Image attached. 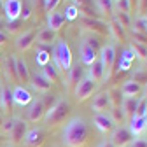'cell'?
I'll use <instances>...</instances> for the list:
<instances>
[{
	"mask_svg": "<svg viewBox=\"0 0 147 147\" xmlns=\"http://www.w3.org/2000/svg\"><path fill=\"white\" fill-rule=\"evenodd\" d=\"M88 142V124L82 117H72L63 130V144L67 147H84Z\"/></svg>",
	"mask_w": 147,
	"mask_h": 147,
	"instance_id": "1",
	"label": "cell"
},
{
	"mask_svg": "<svg viewBox=\"0 0 147 147\" xmlns=\"http://www.w3.org/2000/svg\"><path fill=\"white\" fill-rule=\"evenodd\" d=\"M93 124L98 128L102 133H112V130L116 128L114 121L110 119L109 114H96V116L93 117Z\"/></svg>",
	"mask_w": 147,
	"mask_h": 147,
	"instance_id": "15",
	"label": "cell"
},
{
	"mask_svg": "<svg viewBox=\"0 0 147 147\" xmlns=\"http://www.w3.org/2000/svg\"><path fill=\"white\" fill-rule=\"evenodd\" d=\"M145 112H147V98L140 96L138 98V103H137V109L131 117H145Z\"/></svg>",
	"mask_w": 147,
	"mask_h": 147,
	"instance_id": "36",
	"label": "cell"
},
{
	"mask_svg": "<svg viewBox=\"0 0 147 147\" xmlns=\"http://www.w3.org/2000/svg\"><path fill=\"white\" fill-rule=\"evenodd\" d=\"M130 133L133 137H140L142 133L147 131V123H145V117H131L130 121Z\"/></svg>",
	"mask_w": 147,
	"mask_h": 147,
	"instance_id": "26",
	"label": "cell"
},
{
	"mask_svg": "<svg viewBox=\"0 0 147 147\" xmlns=\"http://www.w3.org/2000/svg\"><path fill=\"white\" fill-rule=\"evenodd\" d=\"M130 49H131V53L135 54L137 60H140V61H145V60H147V46H145V44H138V42H133V40H131Z\"/></svg>",
	"mask_w": 147,
	"mask_h": 147,
	"instance_id": "32",
	"label": "cell"
},
{
	"mask_svg": "<svg viewBox=\"0 0 147 147\" xmlns=\"http://www.w3.org/2000/svg\"><path fill=\"white\" fill-rule=\"evenodd\" d=\"M2 124H4V117H2V112H0V128H2Z\"/></svg>",
	"mask_w": 147,
	"mask_h": 147,
	"instance_id": "51",
	"label": "cell"
},
{
	"mask_svg": "<svg viewBox=\"0 0 147 147\" xmlns=\"http://www.w3.org/2000/svg\"><path fill=\"white\" fill-rule=\"evenodd\" d=\"M0 112H2V103H0Z\"/></svg>",
	"mask_w": 147,
	"mask_h": 147,
	"instance_id": "54",
	"label": "cell"
},
{
	"mask_svg": "<svg viewBox=\"0 0 147 147\" xmlns=\"http://www.w3.org/2000/svg\"><path fill=\"white\" fill-rule=\"evenodd\" d=\"M12 102L14 105H20V107H28L33 102V95L30 93V89L25 86H14L12 89Z\"/></svg>",
	"mask_w": 147,
	"mask_h": 147,
	"instance_id": "9",
	"label": "cell"
},
{
	"mask_svg": "<svg viewBox=\"0 0 147 147\" xmlns=\"http://www.w3.org/2000/svg\"><path fill=\"white\" fill-rule=\"evenodd\" d=\"M119 91H121L123 98H135L137 95L142 93V86L138 82H135L133 79H130V81H124V84L119 88Z\"/></svg>",
	"mask_w": 147,
	"mask_h": 147,
	"instance_id": "16",
	"label": "cell"
},
{
	"mask_svg": "<svg viewBox=\"0 0 147 147\" xmlns=\"http://www.w3.org/2000/svg\"><path fill=\"white\" fill-rule=\"evenodd\" d=\"M82 79V67L79 63L72 65L68 70H67V81H65V89L68 91V93H74L77 88V84L81 82Z\"/></svg>",
	"mask_w": 147,
	"mask_h": 147,
	"instance_id": "7",
	"label": "cell"
},
{
	"mask_svg": "<svg viewBox=\"0 0 147 147\" xmlns=\"http://www.w3.org/2000/svg\"><path fill=\"white\" fill-rule=\"evenodd\" d=\"M26 114H28V121H32V123L40 121V119L46 116V105H44V100H42V98H33V102L28 105Z\"/></svg>",
	"mask_w": 147,
	"mask_h": 147,
	"instance_id": "11",
	"label": "cell"
},
{
	"mask_svg": "<svg viewBox=\"0 0 147 147\" xmlns=\"http://www.w3.org/2000/svg\"><path fill=\"white\" fill-rule=\"evenodd\" d=\"M107 98H109V103H110V109L112 107H121V102H123V95L117 88H110L107 89Z\"/></svg>",
	"mask_w": 147,
	"mask_h": 147,
	"instance_id": "31",
	"label": "cell"
},
{
	"mask_svg": "<svg viewBox=\"0 0 147 147\" xmlns=\"http://www.w3.org/2000/svg\"><path fill=\"white\" fill-rule=\"evenodd\" d=\"M95 5L96 11L102 12L103 16H107L109 20H112L116 11H114V0H95Z\"/></svg>",
	"mask_w": 147,
	"mask_h": 147,
	"instance_id": "25",
	"label": "cell"
},
{
	"mask_svg": "<svg viewBox=\"0 0 147 147\" xmlns=\"http://www.w3.org/2000/svg\"><path fill=\"white\" fill-rule=\"evenodd\" d=\"M98 60L102 61L103 68H105V77H114V67H116V61H117V53H116V47L112 44H107V46H102L100 53H98Z\"/></svg>",
	"mask_w": 147,
	"mask_h": 147,
	"instance_id": "4",
	"label": "cell"
},
{
	"mask_svg": "<svg viewBox=\"0 0 147 147\" xmlns=\"http://www.w3.org/2000/svg\"><path fill=\"white\" fill-rule=\"evenodd\" d=\"M82 44L89 46L91 49H95L96 53H100V49H102V40L98 39V35H93V33H86L82 37Z\"/></svg>",
	"mask_w": 147,
	"mask_h": 147,
	"instance_id": "33",
	"label": "cell"
},
{
	"mask_svg": "<svg viewBox=\"0 0 147 147\" xmlns=\"http://www.w3.org/2000/svg\"><path fill=\"white\" fill-rule=\"evenodd\" d=\"M5 42H7V33L0 30V46H4Z\"/></svg>",
	"mask_w": 147,
	"mask_h": 147,
	"instance_id": "49",
	"label": "cell"
},
{
	"mask_svg": "<svg viewBox=\"0 0 147 147\" xmlns=\"http://www.w3.org/2000/svg\"><path fill=\"white\" fill-rule=\"evenodd\" d=\"M21 0H5L2 12L5 16L7 21H16V20H21Z\"/></svg>",
	"mask_w": 147,
	"mask_h": 147,
	"instance_id": "10",
	"label": "cell"
},
{
	"mask_svg": "<svg viewBox=\"0 0 147 147\" xmlns=\"http://www.w3.org/2000/svg\"><path fill=\"white\" fill-rule=\"evenodd\" d=\"M16 70H18V79L20 82H30V70H28V65L23 58H16Z\"/></svg>",
	"mask_w": 147,
	"mask_h": 147,
	"instance_id": "27",
	"label": "cell"
},
{
	"mask_svg": "<svg viewBox=\"0 0 147 147\" xmlns=\"http://www.w3.org/2000/svg\"><path fill=\"white\" fill-rule=\"evenodd\" d=\"M79 54H81V61L84 63V65H93L96 60H98V53L95 51V49H91L89 46H86V44H81V49H79Z\"/></svg>",
	"mask_w": 147,
	"mask_h": 147,
	"instance_id": "23",
	"label": "cell"
},
{
	"mask_svg": "<svg viewBox=\"0 0 147 147\" xmlns=\"http://www.w3.org/2000/svg\"><path fill=\"white\" fill-rule=\"evenodd\" d=\"M145 123H147V112H145Z\"/></svg>",
	"mask_w": 147,
	"mask_h": 147,
	"instance_id": "55",
	"label": "cell"
},
{
	"mask_svg": "<svg viewBox=\"0 0 147 147\" xmlns=\"http://www.w3.org/2000/svg\"><path fill=\"white\" fill-rule=\"evenodd\" d=\"M131 37H133V42H138V44H145V46H147V35L131 30Z\"/></svg>",
	"mask_w": 147,
	"mask_h": 147,
	"instance_id": "45",
	"label": "cell"
},
{
	"mask_svg": "<svg viewBox=\"0 0 147 147\" xmlns=\"http://www.w3.org/2000/svg\"><path fill=\"white\" fill-rule=\"evenodd\" d=\"M54 33H56V32H53L51 28H42V30L37 32L35 40L39 42V44H44V46L53 44V40H54Z\"/></svg>",
	"mask_w": 147,
	"mask_h": 147,
	"instance_id": "29",
	"label": "cell"
},
{
	"mask_svg": "<svg viewBox=\"0 0 147 147\" xmlns=\"http://www.w3.org/2000/svg\"><path fill=\"white\" fill-rule=\"evenodd\" d=\"M21 25H23V20H16V21H7V32L9 33H16V32H20V28H21Z\"/></svg>",
	"mask_w": 147,
	"mask_h": 147,
	"instance_id": "41",
	"label": "cell"
},
{
	"mask_svg": "<svg viewBox=\"0 0 147 147\" xmlns=\"http://www.w3.org/2000/svg\"><path fill=\"white\" fill-rule=\"evenodd\" d=\"M60 2L61 0H44V9H46V12L49 14V12H54L56 11V7L60 5Z\"/></svg>",
	"mask_w": 147,
	"mask_h": 147,
	"instance_id": "42",
	"label": "cell"
},
{
	"mask_svg": "<svg viewBox=\"0 0 147 147\" xmlns=\"http://www.w3.org/2000/svg\"><path fill=\"white\" fill-rule=\"evenodd\" d=\"M88 79H91L95 84L102 82L105 79V68H103V65H102L100 60H96L93 65H89V68H88Z\"/></svg>",
	"mask_w": 147,
	"mask_h": 147,
	"instance_id": "21",
	"label": "cell"
},
{
	"mask_svg": "<svg viewBox=\"0 0 147 147\" xmlns=\"http://www.w3.org/2000/svg\"><path fill=\"white\" fill-rule=\"evenodd\" d=\"M133 142V135L124 126H116L110 133V144L114 147H128Z\"/></svg>",
	"mask_w": 147,
	"mask_h": 147,
	"instance_id": "6",
	"label": "cell"
},
{
	"mask_svg": "<svg viewBox=\"0 0 147 147\" xmlns=\"http://www.w3.org/2000/svg\"><path fill=\"white\" fill-rule=\"evenodd\" d=\"M30 86L37 91V93H47L53 84L42 76L40 72H35V74H32V76H30Z\"/></svg>",
	"mask_w": 147,
	"mask_h": 147,
	"instance_id": "13",
	"label": "cell"
},
{
	"mask_svg": "<svg viewBox=\"0 0 147 147\" xmlns=\"http://www.w3.org/2000/svg\"><path fill=\"white\" fill-rule=\"evenodd\" d=\"M68 114H70V105H68V102L60 98V100L54 103L51 109H47V110H46L44 119H46V123H47V124L56 126V124L63 123V121H65V117H67Z\"/></svg>",
	"mask_w": 147,
	"mask_h": 147,
	"instance_id": "3",
	"label": "cell"
},
{
	"mask_svg": "<svg viewBox=\"0 0 147 147\" xmlns=\"http://www.w3.org/2000/svg\"><path fill=\"white\" fill-rule=\"evenodd\" d=\"M81 25H82L84 33H93V35H100V37L109 35L107 21H103L102 18H81Z\"/></svg>",
	"mask_w": 147,
	"mask_h": 147,
	"instance_id": "5",
	"label": "cell"
},
{
	"mask_svg": "<svg viewBox=\"0 0 147 147\" xmlns=\"http://www.w3.org/2000/svg\"><path fill=\"white\" fill-rule=\"evenodd\" d=\"M0 61H2V56H0Z\"/></svg>",
	"mask_w": 147,
	"mask_h": 147,
	"instance_id": "58",
	"label": "cell"
},
{
	"mask_svg": "<svg viewBox=\"0 0 147 147\" xmlns=\"http://www.w3.org/2000/svg\"><path fill=\"white\" fill-rule=\"evenodd\" d=\"M35 37H37V32H35V30H28V32L21 33V35L16 39V47L20 49V51L30 49V47L33 46V42H35Z\"/></svg>",
	"mask_w": 147,
	"mask_h": 147,
	"instance_id": "17",
	"label": "cell"
},
{
	"mask_svg": "<svg viewBox=\"0 0 147 147\" xmlns=\"http://www.w3.org/2000/svg\"><path fill=\"white\" fill-rule=\"evenodd\" d=\"M4 72H5V79H7L9 82H14V84L18 86L20 79H18V70H16V56H14V54H9V56H7Z\"/></svg>",
	"mask_w": 147,
	"mask_h": 147,
	"instance_id": "19",
	"label": "cell"
},
{
	"mask_svg": "<svg viewBox=\"0 0 147 147\" xmlns=\"http://www.w3.org/2000/svg\"><path fill=\"white\" fill-rule=\"evenodd\" d=\"M133 81L138 82L140 86H142V84H147V70H138V72H135Z\"/></svg>",
	"mask_w": 147,
	"mask_h": 147,
	"instance_id": "43",
	"label": "cell"
},
{
	"mask_svg": "<svg viewBox=\"0 0 147 147\" xmlns=\"http://www.w3.org/2000/svg\"><path fill=\"white\" fill-rule=\"evenodd\" d=\"M137 103H138V98H137V96H135V98H123L119 109L123 110L124 117H131V116H133L135 109H137Z\"/></svg>",
	"mask_w": 147,
	"mask_h": 147,
	"instance_id": "28",
	"label": "cell"
},
{
	"mask_svg": "<svg viewBox=\"0 0 147 147\" xmlns=\"http://www.w3.org/2000/svg\"><path fill=\"white\" fill-rule=\"evenodd\" d=\"M114 20L126 30V28H131V20H130V14H124V12H116L114 14Z\"/></svg>",
	"mask_w": 147,
	"mask_h": 147,
	"instance_id": "38",
	"label": "cell"
},
{
	"mask_svg": "<svg viewBox=\"0 0 147 147\" xmlns=\"http://www.w3.org/2000/svg\"><path fill=\"white\" fill-rule=\"evenodd\" d=\"M65 16L61 14V12H49L47 14V28H51L53 32H58V30H61V26L65 25Z\"/></svg>",
	"mask_w": 147,
	"mask_h": 147,
	"instance_id": "24",
	"label": "cell"
},
{
	"mask_svg": "<svg viewBox=\"0 0 147 147\" xmlns=\"http://www.w3.org/2000/svg\"><path fill=\"white\" fill-rule=\"evenodd\" d=\"M95 89H96V84L91 81V79H88V77L81 79V82L77 84L76 91H74V95H76V100H77V102H84V100H88L91 95L95 93Z\"/></svg>",
	"mask_w": 147,
	"mask_h": 147,
	"instance_id": "8",
	"label": "cell"
},
{
	"mask_svg": "<svg viewBox=\"0 0 147 147\" xmlns=\"http://www.w3.org/2000/svg\"><path fill=\"white\" fill-rule=\"evenodd\" d=\"M109 116H110V119L114 121V124H121L124 121V114H123V110L119 107H112L109 110Z\"/></svg>",
	"mask_w": 147,
	"mask_h": 147,
	"instance_id": "39",
	"label": "cell"
},
{
	"mask_svg": "<svg viewBox=\"0 0 147 147\" xmlns=\"http://www.w3.org/2000/svg\"><path fill=\"white\" fill-rule=\"evenodd\" d=\"M91 110L95 114H105V110H110V103L107 98V93H100L93 98V103H91Z\"/></svg>",
	"mask_w": 147,
	"mask_h": 147,
	"instance_id": "22",
	"label": "cell"
},
{
	"mask_svg": "<svg viewBox=\"0 0 147 147\" xmlns=\"http://www.w3.org/2000/svg\"><path fill=\"white\" fill-rule=\"evenodd\" d=\"M23 5H21V18H23V21L25 20H28V18L33 14L32 12V5H30V2H21Z\"/></svg>",
	"mask_w": 147,
	"mask_h": 147,
	"instance_id": "44",
	"label": "cell"
},
{
	"mask_svg": "<svg viewBox=\"0 0 147 147\" xmlns=\"http://www.w3.org/2000/svg\"><path fill=\"white\" fill-rule=\"evenodd\" d=\"M100 147H114V145L110 144V142H102V144H100Z\"/></svg>",
	"mask_w": 147,
	"mask_h": 147,
	"instance_id": "50",
	"label": "cell"
},
{
	"mask_svg": "<svg viewBox=\"0 0 147 147\" xmlns=\"http://www.w3.org/2000/svg\"><path fill=\"white\" fill-rule=\"evenodd\" d=\"M130 145L131 147H147V140L145 138H133V142Z\"/></svg>",
	"mask_w": 147,
	"mask_h": 147,
	"instance_id": "48",
	"label": "cell"
},
{
	"mask_svg": "<svg viewBox=\"0 0 147 147\" xmlns=\"http://www.w3.org/2000/svg\"><path fill=\"white\" fill-rule=\"evenodd\" d=\"M26 131H28L26 121H23V119H14V126H12V130H11L9 137H11V140H12L14 144H20V142L25 140Z\"/></svg>",
	"mask_w": 147,
	"mask_h": 147,
	"instance_id": "14",
	"label": "cell"
},
{
	"mask_svg": "<svg viewBox=\"0 0 147 147\" xmlns=\"http://www.w3.org/2000/svg\"><path fill=\"white\" fill-rule=\"evenodd\" d=\"M137 11L140 12V16L147 14V0H138L137 2Z\"/></svg>",
	"mask_w": 147,
	"mask_h": 147,
	"instance_id": "46",
	"label": "cell"
},
{
	"mask_svg": "<svg viewBox=\"0 0 147 147\" xmlns=\"http://www.w3.org/2000/svg\"><path fill=\"white\" fill-rule=\"evenodd\" d=\"M114 11H116V12L130 14V11H131V4H130V0H114Z\"/></svg>",
	"mask_w": 147,
	"mask_h": 147,
	"instance_id": "37",
	"label": "cell"
},
{
	"mask_svg": "<svg viewBox=\"0 0 147 147\" xmlns=\"http://www.w3.org/2000/svg\"><path fill=\"white\" fill-rule=\"evenodd\" d=\"M145 67H147V60H145Z\"/></svg>",
	"mask_w": 147,
	"mask_h": 147,
	"instance_id": "57",
	"label": "cell"
},
{
	"mask_svg": "<svg viewBox=\"0 0 147 147\" xmlns=\"http://www.w3.org/2000/svg\"><path fill=\"white\" fill-rule=\"evenodd\" d=\"M51 61V51L47 49H39L37 51V56H35V63L39 67H46Z\"/></svg>",
	"mask_w": 147,
	"mask_h": 147,
	"instance_id": "35",
	"label": "cell"
},
{
	"mask_svg": "<svg viewBox=\"0 0 147 147\" xmlns=\"http://www.w3.org/2000/svg\"><path fill=\"white\" fill-rule=\"evenodd\" d=\"M107 28H109V35L112 37L114 40H117V42H124L126 40V30L114 20H109V23H107Z\"/></svg>",
	"mask_w": 147,
	"mask_h": 147,
	"instance_id": "18",
	"label": "cell"
},
{
	"mask_svg": "<svg viewBox=\"0 0 147 147\" xmlns=\"http://www.w3.org/2000/svg\"><path fill=\"white\" fill-rule=\"evenodd\" d=\"M42 76L51 82V84H56V82H60V72L56 70V68H54L51 63H47L46 67H42Z\"/></svg>",
	"mask_w": 147,
	"mask_h": 147,
	"instance_id": "30",
	"label": "cell"
},
{
	"mask_svg": "<svg viewBox=\"0 0 147 147\" xmlns=\"http://www.w3.org/2000/svg\"><path fill=\"white\" fill-rule=\"evenodd\" d=\"M46 140V133L40 128H33V130H28L25 135V145L26 147H40Z\"/></svg>",
	"mask_w": 147,
	"mask_h": 147,
	"instance_id": "12",
	"label": "cell"
},
{
	"mask_svg": "<svg viewBox=\"0 0 147 147\" xmlns=\"http://www.w3.org/2000/svg\"><path fill=\"white\" fill-rule=\"evenodd\" d=\"M12 126H14V119H7V121H4V124H2V130H4L5 133H11Z\"/></svg>",
	"mask_w": 147,
	"mask_h": 147,
	"instance_id": "47",
	"label": "cell"
},
{
	"mask_svg": "<svg viewBox=\"0 0 147 147\" xmlns=\"http://www.w3.org/2000/svg\"><path fill=\"white\" fill-rule=\"evenodd\" d=\"M0 30H2V21H0Z\"/></svg>",
	"mask_w": 147,
	"mask_h": 147,
	"instance_id": "56",
	"label": "cell"
},
{
	"mask_svg": "<svg viewBox=\"0 0 147 147\" xmlns=\"http://www.w3.org/2000/svg\"><path fill=\"white\" fill-rule=\"evenodd\" d=\"M144 93H145V96H144V98H147V86H145V91H144Z\"/></svg>",
	"mask_w": 147,
	"mask_h": 147,
	"instance_id": "53",
	"label": "cell"
},
{
	"mask_svg": "<svg viewBox=\"0 0 147 147\" xmlns=\"http://www.w3.org/2000/svg\"><path fill=\"white\" fill-rule=\"evenodd\" d=\"M0 103H2V112H11L12 110V89H9L7 84L0 86Z\"/></svg>",
	"mask_w": 147,
	"mask_h": 147,
	"instance_id": "20",
	"label": "cell"
},
{
	"mask_svg": "<svg viewBox=\"0 0 147 147\" xmlns=\"http://www.w3.org/2000/svg\"><path fill=\"white\" fill-rule=\"evenodd\" d=\"M2 7H4V0H0V12H2Z\"/></svg>",
	"mask_w": 147,
	"mask_h": 147,
	"instance_id": "52",
	"label": "cell"
},
{
	"mask_svg": "<svg viewBox=\"0 0 147 147\" xmlns=\"http://www.w3.org/2000/svg\"><path fill=\"white\" fill-rule=\"evenodd\" d=\"M131 30L147 35V20H145V16H137L135 18V21H131Z\"/></svg>",
	"mask_w": 147,
	"mask_h": 147,
	"instance_id": "34",
	"label": "cell"
},
{
	"mask_svg": "<svg viewBox=\"0 0 147 147\" xmlns=\"http://www.w3.org/2000/svg\"><path fill=\"white\" fill-rule=\"evenodd\" d=\"M4 2H5V0H4Z\"/></svg>",
	"mask_w": 147,
	"mask_h": 147,
	"instance_id": "60",
	"label": "cell"
},
{
	"mask_svg": "<svg viewBox=\"0 0 147 147\" xmlns=\"http://www.w3.org/2000/svg\"><path fill=\"white\" fill-rule=\"evenodd\" d=\"M145 20H147V14H145Z\"/></svg>",
	"mask_w": 147,
	"mask_h": 147,
	"instance_id": "59",
	"label": "cell"
},
{
	"mask_svg": "<svg viewBox=\"0 0 147 147\" xmlns=\"http://www.w3.org/2000/svg\"><path fill=\"white\" fill-rule=\"evenodd\" d=\"M63 16H65L67 21H76L77 18H79V9L74 5V4H70V5L65 9V14H63Z\"/></svg>",
	"mask_w": 147,
	"mask_h": 147,
	"instance_id": "40",
	"label": "cell"
},
{
	"mask_svg": "<svg viewBox=\"0 0 147 147\" xmlns=\"http://www.w3.org/2000/svg\"><path fill=\"white\" fill-rule=\"evenodd\" d=\"M51 60H53V67L58 72H67L72 67V49L65 40H58L54 46L53 53H51Z\"/></svg>",
	"mask_w": 147,
	"mask_h": 147,
	"instance_id": "2",
	"label": "cell"
}]
</instances>
